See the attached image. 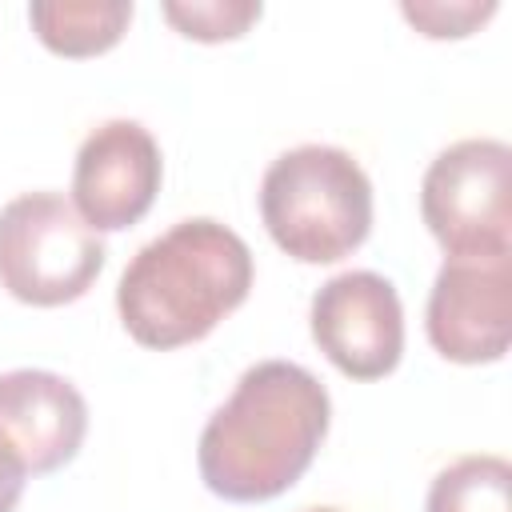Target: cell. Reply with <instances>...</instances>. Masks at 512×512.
Instances as JSON below:
<instances>
[{
    "label": "cell",
    "mask_w": 512,
    "mask_h": 512,
    "mask_svg": "<svg viewBox=\"0 0 512 512\" xmlns=\"http://www.w3.org/2000/svg\"><path fill=\"white\" fill-rule=\"evenodd\" d=\"M400 12L424 32V36H468L476 24H484L496 12V0H404Z\"/></svg>",
    "instance_id": "obj_13"
},
{
    "label": "cell",
    "mask_w": 512,
    "mask_h": 512,
    "mask_svg": "<svg viewBox=\"0 0 512 512\" xmlns=\"http://www.w3.org/2000/svg\"><path fill=\"white\" fill-rule=\"evenodd\" d=\"M260 216L288 256L332 264L360 248L372 228V180L336 144H296L268 164Z\"/></svg>",
    "instance_id": "obj_3"
},
{
    "label": "cell",
    "mask_w": 512,
    "mask_h": 512,
    "mask_svg": "<svg viewBox=\"0 0 512 512\" xmlns=\"http://www.w3.org/2000/svg\"><path fill=\"white\" fill-rule=\"evenodd\" d=\"M428 340L456 364H488L512 336V256H448L428 292Z\"/></svg>",
    "instance_id": "obj_7"
},
{
    "label": "cell",
    "mask_w": 512,
    "mask_h": 512,
    "mask_svg": "<svg viewBox=\"0 0 512 512\" xmlns=\"http://www.w3.org/2000/svg\"><path fill=\"white\" fill-rule=\"evenodd\" d=\"M88 404L80 388L48 368L0 372V440L16 452L28 476L56 472L80 452Z\"/></svg>",
    "instance_id": "obj_9"
},
{
    "label": "cell",
    "mask_w": 512,
    "mask_h": 512,
    "mask_svg": "<svg viewBox=\"0 0 512 512\" xmlns=\"http://www.w3.org/2000/svg\"><path fill=\"white\" fill-rule=\"evenodd\" d=\"M28 20L52 52L96 56L124 36L132 0H32Z\"/></svg>",
    "instance_id": "obj_10"
},
{
    "label": "cell",
    "mask_w": 512,
    "mask_h": 512,
    "mask_svg": "<svg viewBox=\"0 0 512 512\" xmlns=\"http://www.w3.org/2000/svg\"><path fill=\"white\" fill-rule=\"evenodd\" d=\"M424 512H512V464L496 452H468L436 472Z\"/></svg>",
    "instance_id": "obj_11"
},
{
    "label": "cell",
    "mask_w": 512,
    "mask_h": 512,
    "mask_svg": "<svg viewBox=\"0 0 512 512\" xmlns=\"http://www.w3.org/2000/svg\"><path fill=\"white\" fill-rule=\"evenodd\" d=\"M312 340L352 380H380L404 352V308L388 276L352 268L312 296Z\"/></svg>",
    "instance_id": "obj_6"
},
{
    "label": "cell",
    "mask_w": 512,
    "mask_h": 512,
    "mask_svg": "<svg viewBox=\"0 0 512 512\" xmlns=\"http://www.w3.org/2000/svg\"><path fill=\"white\" fill-rule=\"evenodd\" d=\"M160 144L140 120L96 124L72 164V208L96 232H120L136 224L160 192Z\"/></svg>",
    "instance_id": "obj_8"
},
{
    "label": "cell",
    "mask_w": 512,
    "mask_h": 512,
    "mask_svg": "<svg viewBox=\"0 0 512 512\" xmlns=\"http://www.w3.org/2000/svg\"><path fill=\"white\" fill-rule=\"evenodd\" d=\"M104 268V240L64 200L40 188L0 208V284L36 308L80 300Z\"/></svg>",
    "instance_id": "obj_4"
},
{
    "label": "cell",
    "mask_w": 512,
    "mask_h": 512,
    "mask_svg": "<svg viewBox=\"0 0 512 512\" xmlns=\"http://www.w3.org/2000/svg\"><path fill=\"white\" fill-rule=\"evenodd\" d=\"M304 512H340V508H304Z\"/></svg>",
    "instance_id": "obj_15"
},
{
    "label": "cell",
    "mask_w": 512,
    "mask_h": 512,
    "mask_svg": "<svg viewBox=\"0 0 512 512\" xmlns=\"http://www.w3.org/2000/svg\"><path fill=\"white\" fill-rule=\"evenodd\" d=\"M328 416V388L304 364L260 360L208 416L196 448L200 480L236 504L272 500L304 476Z\"/></svg>",
    "instance_id": "obj_1"
},
{
    "label": "cell",
    "mask_w": 512,
    "mask_h": 512,
    "mask_svg": "<svg viewBox=\"0 0 512 512\" xmlns=\"http://www.w3.org/2000/svg\"><path fill=\"white\" fill-rule=\"evenodd\" d=\"M420 216L448 256H512V152L504 140L448 144L424 172Z\"/></svg>",
    "instance_id": "obj_5"
},
{
    "label": "cell",
    "mask_w": 512,
    "mask_h": 512,
    "mask_svg": "<svg viewBox=\"0 0 512 512\" xmlns=\"http://www.w3.org/2000/svg\"><path fill=\"white\" fill-rule=\"evenodd\" d=\"M252 288V252L228 224L192 216L148 240L116 284L128 336L144 348H180L208 336Z\"/></svg>",
    "instance_id": "obj_2"
},
{
    "label": "cell",
    "mask_w": 512,
    "mask_h": 512,
    "mask_svg": "<svg viewBox=\"0 0 512 512\" xmlns=\"http://www.w3.org/2000/svg\"><path fill=\"white\" fill-rule=\"evenodd\" d=\"M160 8L192 40H232L264 12L260 0H164Z\"/></svg>",
    "instance_id": "obj_12"
},
{
    "label": "cell",
    "mask_w": 512,
    "mask_h": 512,
    "mask_svg": "<svg viewBox=\"0 0 512 512\" xmlns=\"http://www.w3.org/2000/svg\"><path fill=\"white\" fill-rule=\"evenodd\" d=\"M24 480H28L24 464H20L16 452L0 440V512H12V508H16V500H20V492H24Z\"/></svg>",
    "instance_id": "obj_14"
}]
</instances>
